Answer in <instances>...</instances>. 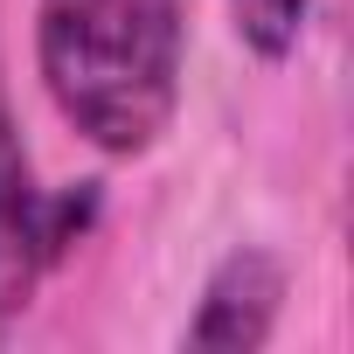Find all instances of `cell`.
<instances>
[{
    "instance_id": "6da1fadb",
    "label": "cell",
    "mask_w": 354,
    "mask_h": 354,
    "mask_svg": "<svg viewBox=\"0 0 354 354\" xmlns=\"http://www.w3.org/2000/svg\"><path fill=\"white\" fill-rule=\"evenodd\" d=\"M35 63L56 111L97 153H146L181 97L174 0H35Z\"/></svg>"
},
{
    "instance_id": "7a4b0ae2",
    "label": "cell",
    "mask_w": 354,
    "mask_h": 354,
    "mask_svg": "<svg viewBox=\"0 0 354 354\" xmlns=\"http://www.w3.org/2000/svg\"><path fill=\"white\" fill-rule=\"evenodd\" d=\"M285 299V264L271 250H236L216 264L202 313L188 319V347H264Z\"/></svg>"
},
{
    "instance_id": "3957f363",
    "label": "cell",
    "mask_w": 354,
    "mask_h": 354,
    "mask_svg": "<svg viewBox=\"0 0 354 354\" xmlns=\"http://www.w3.org/2000/svg\"><path fill=\"white\" fill-rule=\"evenodd\" d=\"M91 223V188L84 195H42L35 174H28V153H21V132L0 104V230L28 236L49 264L77 243V230Z\"/></svg>"
},
{
    "instance_id": "277c9868",
    "label": "cell",
    "mask_w": 354,
    "mask_h": 354,
    "mask_svg": "<svg viewBox=\"0 0 354 354\" xmlns=\"http://www.w3.org/2000/svg\"><path fill=\"white\" fill-rule=\"evenodd\" d=\"M306 15H313V0H230V21H236L243 49H257L264 63H285L299 49Z\"/></svg>"
},
{
    "instance_id": "5b68a950",
    "label": "cell",
    "mask_w": 354,
    "mask_h": 354,
    "mask_svg": "<svg viewBox=\"0 0 354 354\" xmlns=\"http://www.w3.org/2000/svg\"><path fill=\"white\" fill-rule=\"evenodd\" d=\"M42 250L28 243V236H15V230H0V326H8L21 306H28V292H35V278H42Z\"/></svg>"
}]
</instances>
